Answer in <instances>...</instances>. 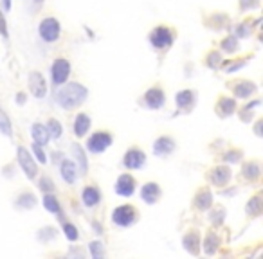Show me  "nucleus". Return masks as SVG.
Masks as SVG:
<instances>
[{
	"instance_id": "dca6fc26",
	"label": "nucleus",
	"mask_w": 263,
	"mask_h": 259,
	"mask_svg": "<svg viewBox=\"0 0 263 259\" xmlns=\"http://www.w3.org/2000/svg\"><path fill=\"white\" fill-rule=\"evenodd\" d=\"M175 101H177L178 108L187 110V108H191L193 103H195V94H193L191 90H182V92H178V94L175 96Z\"/></svg>"
},
{
	"instance_id": "473e14b6",
	"label": "nucleus",
	"mask_w": 263,
	"mask_h": 259,
	"mask_svg": "<svg viewBox=\"0 0 263 259\" xmlns=\"http://www.w3.org/2000/svg\"><path fill=\"white\" fill-rule=\"evenodd\" d=\"M63 232H65V236H67L71 242H76L78 238H80V234H78V228L74 227V225H71V224L63 225Z\"/></svg>"
},
{
	"instance_id": "7c9ffc66",
	"label": "nucleus",
	"mask_w": 263,
	"mask_h": 259,
	"mask_svg": "<svg viewBox=\"0 0 263 259\" xmlns=\"http://www.w3.org/2000/svg\"><path fill=\"white\" fill-rule=\"evenodd\" d=\"M89 250H90V256L94 259H101L105 256V250H103V245L99 242H92L89 245Z\"/></svg>"
},
{
	"instance_id": "6e6552de",
	"label": "nucleus",
	"mask_w": 263,
	"mask_h": 259,
	"mask_svg": "<svg viewBox=\"0 0 263 259\" xmlns=\"http://www.w3.org/2000/svg\"><path fill=\"white\" fill-rule=\"evenodd\" d=\"M125 166L128 168V170H139V168H143L144 162H146V155H144L141 150H137V148H132V150H128L125 155Z\"/></svg>"
},
{
	"instance_id": "0eeeda50",
	"label": "nucleus",
	"mask_w": 263,
	"mask_h": 259,
	"mask_svg": "<svg viewBox=\"0 0 263 259\" xmlns=\"http://www.w3.org/2000/svg\"><path fill=\"white\" fill-rule=\"evenodd\" d=\"M69 74H71V65H69L67 60H56L53 63V81L54 85H63L65 81L69 80Z\"/></svg>"
},
{
	"instance_id": "7ed1b4c3",
	"label": "nucleus",
	"mask_w": 263,
	"mask_h": 259,
	"mask_svg": "<svg viewBox=\"0 0 263 259\" xmlns=\"http://www.w3.org/2000/svg\"><path fill=\"white\" fill-rule=\"evenodd\" d=\"M150 44L155 49H166L173 44V32L170 31V27L159 26L153 29V32L150 34Z\"/></svg>"
},
{
	"instance_id": "9d476101",
	"label": "nucleus",
	"mask_w": 263,
	"mask_h": 259,
	"mask_svg": "<svg viewBox=\"0 0 263 259\" xmlns=\"http://www.w3.org/2000/svg\"><path fill=\"white\" fill-rule=\"evenodd\" d=\"M164 101H166V96L161 88H150L146 94H144V103H146L148 108H152V110L164 106Z\"/></svg>"
},
{
	"instance_id": "ddd939ff",
	"label": "nucleus",
	"mask_w": 263,
	"mask_h": 259,
	"mask_svg": "<svg viewBox=\"0 0 263 259\" xmlns=\"http://www.w3.org/2000/svg\"><path fill=\"white\" fill-rule=\"evenodd\" d=\"M141 196H143V200L146 202V204H155L157 200H159V196H161V188L157 186L155 182H150L146 184L143 188V191H141Z\"/></svg>"
},
{
	"instance_id": "6ab92c4d",
	"label": "nucleus",
	"mask_w": 263,
	"mask_h": 259,
	"mask_svg": "<svg viewBox=\"0 0 263 259\" xmlns=\"http://www.w3.org/2000/svg\"><path fill=\"white\" fill-rule=\"evenodd\" d=\"M60 170H62V176L65 178V182L67 184L76 182V166L72 164L71 160H63Z\"/></svg>"
},
{
	"instance_id": "f257e3e1",
	"label": "nucleus",
	"mask_w": 263,
	"mask_h": 259,
	"mask_svg": "<svg viewBox=\"0 0 263 259\" xmlns=\"http://www.w3.org/2000/svg\"><path fill=\"white\" fill-rule=\"evenodd\" d=\"M87 96H89V92L80 83H69V85L56 90V101L65 110H71V108H76L80 104H83Z\"/></svg>"
},
{
	"instance_id": "4c0bfd02",
	"label": "nucleus",
	"mask_w": 263,
	"mask_h": 259,
	"mask_svg": "<svg viewBox=\"0 0 263 259\" xmlns=\"http://www.w3.org/2000/svg\"><path fill=\"white\" fill-rule=\"evenodd\" d=\"M225 160H227V162H238V160H240V153H227V155H225Z\"/></svg>"
},
{
	"instance_id": "4be33fe9",
	"label": "nucleus",
	"mask_w": 263,
	"mask_h": 259,
	"mask_svg": "<svg viewBox=\"0 0 263 259\" xmlns=\"http://www.w3.org/2000/svg\"><path fill=\"white\" fill-rule=\"evenodd\" d=\"M72 153H74V156H76L78 164H80V173H81V176H85L87 171H89V166H87L85 152L81 150L80 144H74V146H72Z\"/></svg>"
},
{
	"instance_id": "a211bd4d",
	"label": "nucleus",
	"mask_w": 263,
	"mask_h": 259,
	"mask_svg": "<svg viewBox=\"0 0 263 259\" xmlns=\"http://www.w3.org/2000/svg\"><path fill=\"white\" fill-rule=\"evenodd\" d=\"M232 92L236 98H249L252 92H256V86L249 81H240V83H236V86H232Z\"/></svg>"
},
{
	"instance_id": "a878e982",
	"label": "nucleus",
	"mask_w": 263,
	"mask_h": 259,
	"mask_svg": "<svg viewBox=\"0 0 263 259\" xmlns=\"http://www.w3.org/2000/svg\"><path fill=\"white\" fill-rule=\"evenodd\" d=\"M259 173H261V170H259V164H256V162H249L243 168V176L247 180H256L259 176Z\"/></svg>"
},
{
	"instance_id": "f8f14e48",
	"label": "nucleus",
	"mask_w": 263,
	"mask_h": 259,
	"mask_svg": "<svg viewBox=\"0 0 263 259\" xmlns=\"http://www.w3.org/2000/svg\"><path fill=\"white\" fill-rule=\"evenodd\" d=\"M175 150V140L171 137H159L153 144V153L157 156H168Z\"/></svg>"
},
{
	"instance_id": "58836bf2",
	"label": "nucleus",
	"mask_w": 263,
	"mask_h": 259,
	"mask_svg": "<svg viewBox=\"0 0 263 259\" xmlns=\"http://www.w3.org/2000/svg\"><path fill=\"white\" fill-rule=\"evenodd\" d=\"M0 4H2V9H4V11H9V9H11V0H0Z\"/></svg>"
},
{
	"instance_id": "2eb2a0df",
	"label": "nucleus",
	"mask_w": 263,
	"mask_h": 259,
	"mask_svg": "<svg viewBox=\"0 0 263 259\" xmlns=\"http://www.w3.org/2000/svg\"><path fill=\"white\" fill-rule=\"evenodd\" d=\"M31 135L33 138H35L36 144H40V146H45V144L49 142V134H47V128H45L44 124H33L31 128Z\"/></svg>"
},
{
	"instance_id": "393cba45",
	"label": "nucleus",
	"mask_w": 263,
	"mask_h": 259,
	"mask_svg": "<svg viewBox=\"0 0 263 259\" xmlns=\"http://www.w3.org/2000/svg\"><path fill=\"white\" fill-rule=\"evenodd\" d=\"M45 128H47V134H49V138H60L62 137V124H60L56 119H51V121H47V124H45Z\"/></svg>"
},
{
	"instance_id": "72a5a7b5",
	"label": "nucleus",
	"mask_w": 263,
	"mask_h": 259,
	"mask_svg": "<svg viewBox=\"0 0 263 259\" xmlns=\"http://www.w3.org/2000/svg\"><path fill=\"white\" fill-rule=\"evenodd\" d=\"M222 47H223V50H227V52H232V50H236V49H238L236 38H234V36H231V38H225V40L222 42Z\"/></svg>"
},
{
	"instance_id": "f3484780",
	"label": "nucleus",
	"mask_w": 263,
	"mask_h": 259,
	"mask_svg": "<svg viewBox=\"0 0 263 259\" xmlns=\"http://www.w3.org/2000/svg\"><path fill=\"white\" fill-rule=\"evenodd\" d=\"M90 128V119L87 114H80L76 117V121H74V135L76 137H83V135L89 132Z\"/></svg>"
},
{
	"instance_id": "bb28decb",
	"label": "nucleus",
	"mask_w": 263,
	"mask_h": 259,
	"mask_svg": "<svg viewBox=\"0 0 263 259\" xmlns=\"http://www.w3.org/2000/svg\"><path fill=\"white\" fill-rule=\"evenodd\" d=\"M0 134L8 135V137H11V134H13V130H11V121H9V117L6 116V112L0 108Z\"/></svg>"
},
{
	"instance_id": "f03ea898",
	"label": "nucleus",
	"mask_w": 263,
	"mask_h": 259,
	"mask_svg": "<svg viewBox=\"0 0 263 259\" xmlns=\"http://www.w3.org/2000/svg\"><path fill=\"white\" fill-rule=\"evenodd\" d=\"M112 222L119 227H130L137 222V209L132 206H121L112 212Z\"/></svg>"
},
{
	"instance_id": "cd10ccee",
	"label": "nucleus",
	"mask_w": 263,
	"mask_h": 259,
	"mask_svg": "<svg viewBox=\"0 0 263 259\" xmlns=\"http://www.w3.org/2000/svg\"><path fill=\"white\" fill-rule=\"evenodd\" d=\"M204 248H205V254H214V250L218 248V238L214 236L213 232L207 234V238H205Z\"/></svg>"
},
{
	"instance_id": "5701e85b",
	"label": "nucleus",
	"mask_w": 263,
	"mask_h": 259,
	"mask_svg": "<svg viewBox=\"0 0 263 259\" xmlns=\"http://www.w3.org/2000/svg\"><path fill=\"white\" fill-rule=\"evenodd\" d=\"M211 202H213V196H211V191H207V189H202V191L195 196V206L202 210L209 209Z\"/></svg>"
},
{
	"instance_id": "e433bc0d",
	"label": "nucleus",
	"mask_w": 263,
	"mask_h": 259,
	"mask_svg": "<svg viewBox=\"0 0 263 259\" xmlns=\"http://www.w3.org/2000/svg\"><path fill=\"white\" fill-rule=\"evenodd\" d=\"M218 56L220 54L218 52H209V56H207V65H209V67H216V62H218Z\"/></svg>"
},
{
	"instance_id": "c9c22d12",
	"label": "nucleus",
	"mask_w": 263,
	"mask_h": 259,
	"mask_svg": "<svg viewBox=\"0 0 263 259\" xmlns=\"http://www.w3.org/2000/svg\"><path fill=\"white\" fill-rule=\"evenodd\" d=\"M33 153H35V155H36V158H38V162H42V164H44V162H47V156H45V155H44V152H42L40 144H35V146H33Z\"/></svg>"
},
{
	"instance_id": "423d86ee",
	"label": "nucleus",
	"mask_w": 263,
	"mask_h": 259,
	"mask_svg": "<svg viewBox=\"0 0 263 259\" xmlns=\"http://www.w3.org/2000/svg\"><path fill=\"white\" fill-rule=\"evenodd\" d=\"M110 144H112V135L107 134V132H99V134H94L92 137L89 138L87 148H89V152L92 153H101L105 152Z\"/></svg>"
},
{
	"instance_id": "1a4fd4ad",
	"label": "nucleus",
	"mask_w": 263,
	"mask_h": 259,
	"mask_svg": "<svg viewBox=\"0 0 263 259\" xmlns=\"http://www.w3.org/2000/svg\"><path fill=\"white\" fill-rule=\"evenodd\" d=\"M135 191V178L130 174H121L116 182V192L121 196H132Z\"/></svg>"
},
{
	"instance_id": "39448f33",
	"label": "nucleus",
	"mask_w": 263,
	"mask_h": 259,
	"mask_svg": "<svg viewBox=\"0 0 263 259\" xmlns=\"http://www.w3.org/2000/svg\"><path fill=\"white\" fill-rule=\"evenodd\" d=\"M17 155H18V162L22 166L24 173L27 174V178H35L36 173H38V168H36V162L33 160L31 153L27 152L26 148H17Z\"/></svg>"
},
{
	"instance_id": "b1692460",
	"label": "nucleus",
	"mask_w": 263,
	"mask_h": 259,
	"mask_svg": "<svg viewBox=\"0 0 263 259\" xmlns=\"http://www.w3.org/2000/svg\"><path fill=\"white\" fill-rule=\"evenodd\" d=\"M234 106H236V101L234 99H229V98H222L218 103V112L222 117H227L232 114V110H234Z\"/></svg>"
},
{
	"instance_id": "4468645a",
	"label": "nucleus",
	"mask_w": 263,
	"mask_h": 259,
	"mask_svg": "<svg viewBox=\"0 0 263 259\" xmlns=\"http://www.w3.org/2000/svg\"><path fill=\"white\" fill-rule=\"evenodd\" d=\"M99 200H101V192L98 189L94 188V186L85 188V191H83V204L87 207H96L99 204Z\"/></svg>"
},
{
	"instance_id": "ea45409f",
	"label": "nucleus",
	"mask_w": 263,
	"mask_h": 259,
	"mask_svg": "<svg viewBox=\"0 0 263 259\" xmlns=\"http://www.w3.org/2000/svg\"><path fill=\"white\" fill-rule=\"evenodd\" d=\"M24 99H26V96H24V94H18V96H17V101H18V103H20V104H24V103H26Z\"/></svg>"
},
{
	"instance_id": "412c9836",
	"label": "nucleus",
	"mask_w": 263,
	"mask_h": 259,
	"mask_svg": "<svg viewBox=\"0 0 263 259\" xmlns=\"http://www.w3.org/2000/svg\"><path fill=\"white\" fill-rule=\"evenodd\" d=\"M184 248H186L187 252H191L193 256L198 254V232H187L186 236H184Z\"/></svg>"
},
{
	"instance_id": "c85d7f7f",
	"label": "nucleus",
	"mask_w": 263,
	"mask_h": 259,
	"mask_svg": "<svg viewBox=\"0 0 263 259\" xmlns=\"http://www.w3.org/2000/svg\"><path fill=\"white\" fill-rule=\"evenodd\" d=\"M245 210L249 212V214H252V216L259 214V212H261V198H259V196H254V198H252V200H250L249 204H247Z\"/></svg>"
},
{
	"instance_id": "9b49d317",
	"label": "nucleus",
	"mask_w": 263,
	"mask_h": 259,
	"mask_svg": "<svg viewBox=\"0 0 263 259\" xmlns=\"http://www.w3.org/2000/svg\"><path fill=\"white\" fill-rule=\"evenodd\" d=\"M29 88H31L33 96L38 99H42L45 96V90H47V86H45V80L42 78L40 72H31V76H29Z\"/></svg>"
},
{
	"instance_id": "aec40b11",
	"label": "nucleus",
	"mask_w": 263,
	"mask_h": 259,
	"mask_svg": "<svg viewBox=\"0 0 263 259\" xmlns=\"http://www.w3.org/2000/svg\"><path fill=\"white\" fill-rule=\"evenodd\" d=\"M211 178H213V184H216V186H225V184L229 182V178H231V171H229V168H216V170L213 171V174H211Z\"/></svg>"
},
{
	"instance_id": "20e7f679",
	"label": "nucleus",
	"mask_w": 263,
	"mask_h": 259,
	"mask_svg": "<svg viewBox=\"0 0 263 259\" xmlns=\"http://www.w3.org/2000/svg\"><path fill=\"white\" fill-rule=\"evenodd\" d=\"M40 36L44 42H56L60 36V24L56 18H45L40 24Z\"/></svg>"
},
{
	"instance_id": "c756f323",
	"label": "nucleus",
	"mask_w": 263,
	"mask_h": 259,
	"mask_svg": "<svg viewBox=\"0 0 263 259\" xmlns=\"http://www.w3.org/2000/svg\"><path fill=\"white\" fill-rule=\"evenodd\" d=\"M44 207L47 210H51V212H60V204L58 200L54 196H51V194H45L44 198Z\"/></svg>"
},
{
	"instance_id": "2f4dec72",
	"label": "nucleus",
	"mask_w": 263,
	"mask_h": 259,
	"mask_svg": "<svg viewBox=\"0 0 263 259\" xmlns=\"http://www.w3.org/2000/svg\"><path fill=\"white\" fill-rule=\"evenodd\" d=\"M18 206L26 207V209H29V207H35V196H33V194H29V192H24L22 196L18 198Z\"/></svg>"
},
{
	"instance_id": "f704fd0d",
	"label": "nucleus",
	"mask_w": 263,
	"mask_h": 259,
	"mask_svg": "<svg viewBox=\"0 0 263 259\" xmlns=\"http://www.w3.org/2000/svg\"><path fill=\"white\" fill-rule=\"evenodd\" d=\"M40 189H42V191H54V184H53V180H51V178H45V176H44V178H42L40 180Z\"/></svg>"
}]
</instances>
